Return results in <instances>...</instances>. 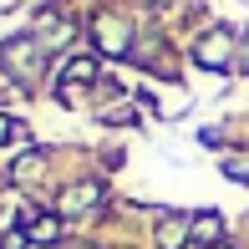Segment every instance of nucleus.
Returning a JSON list of instances; mask_svg holds the SVG:
<instances>
[{"label": "nucleus", "mask_w": 249, "mask_h": 249, "mask_svg": "<svg viewBox=\"0 0 249 249\" xmlns=\"http://www.w3.org/2000/svg\"><path fill=\"white\" fill-rule=\"evenodd\" d=\"M5 61L16 66L20 76H31V71L41 66V56H36V41H10V46H5Z\"/></svg>", "instance_id": "nucleus-1"}, {"label": "nucleus", "mask_w": 249, "mask_h": 249, "mask_svg": "<svg viewBox=\"0 0 249 249\" xmlns=\"http://www.w3.org/2000/svg\"><path fill=\"white\" fill-rule=\"evenodd\" d=\"M198 61L203 66H224V61H229V31H213V36L198 46Z\"/></svg>", "instance_id": "nucleus-2"}, {"label": "nucleus", "mask_w": 249, "mask_h": 249, "mask_svg": "<svg viewBox=\"0 0 249 249\" xmlns=\"http://www.w3.org/2000/svg\"><path fill=\"white\" fill-rule=\"evenodd\" d=\"M97 198H102V188H97V183H82V188H71V194H66V209H92Z\"/></svg>", "instance_id": "nucleus-3"}, {"label": "nucleus", "mask_w": 249, "mask_h": 249, "mask_svg": "<svg viewBox=\"0 0 249 249\" xmlns=\"http://www.w3.org/2000/svg\"><path fill=\"white\" fill-rule=\"evenodd\" d=\"M56 234H61V224H56V219H31V229H26V239H36V244H51Z\"/></svg>", "instance_id": "nucleus-4"}, {"label": "nucleus", "mask_w": 249, "mask_h": 249, "mask_svg": "<svg viewBox=\"0 0 249 249\" xmlns=\"http://www.w3.org/2000/svg\"><path fill=\"white\" fill-rule=\"evenodd\" d=\"M194 234H198V239H213V234H219V213H198V219H194Z\"/></svg>", "instance_id": "nucleus-5"}, {"label": "nucleus", "mask_w": 249, "mask_h": 249, "mask_svg": "<svg viewBox=\"0 0 249 249\" xmlns=\"http://www.w3.org/2000/svg\"><path fill=\"white\" fill-rule=\"evenodd\" d=\"M158 239H163V249H178V239H183V219L163 224V229H158Z\"/></svg>", "instance_id": "nucleus-6"}, {"label": "nucleus", "mask_w": 249, "mask_h": 249, "mask_svg": "<svg viewBox=\"0 0 249 249\" xmlns=\"http://www.w3.org/2000/svg\"><path fill=\"white\" fill-rule=\"evenodd\" d=\"M16 138H26V132H20L10 117H0V142H16Z\"/></svg>", "instance_id": "nucleus-7"}, {"label": "nucleus", "mask_w": 249, "mask_h": 249, "mask_svg": "<svg viewBox=\"0 0 249 249\" xmlns=\"http://www.w3.org/2000/svg\"><path fill=\"white\" fill-rule=\"evenodd\" d=\"M224 168H229L234 178H249V163H244V158H229V163H224Z\"/></svg>", "instance_id": "nucleus-8"}, {"label": "nucleus", "mask_w": 249, "mask_h": 249, "mask_svg": "<svg viewBox=\"0 0 249 249\" xmlns=\"http://www.w3.org/2000/svg\"><path fill=\"white\" fill-rule=\"evenodd\" d=\"M219 249H229V244H219Z\"/></svg>", "instance_id": "nucleus-9"}]
</instances>
